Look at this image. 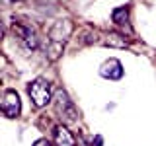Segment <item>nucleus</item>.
I'll return each instance as SVG.
<instances>
[{"label":"nucleus","instance_id":"obj_1","mask_svg":"<svg viewBox=\"0 0 156 146\" xmlns=\"http://www.w3.org/2000/svg\"><path fill=\"white\" fill-rule=\"evenodd\" d=\"M27 94L35 107H45L53 97V86L47 78H35L27 86Z\"/></svg>","mask_w":156,"mask_h":146},{"label":"nucleus","instance_id":"obj_2","mask_svg":"<svg viewBox=\"0 0 156 146\" xmlns=\"http://www.w3.org/2000/svg\"><path fill=\"white\" fill-rule=\"evenodd\" d=\"M55 111L66 123H74L78 119V111H76L74 103L70 101V97H68V94L65 90H58L55 94Z\"/></svg>","mask_w":156,"mask_h":146},{"label":"nucleus","instance_id":"obj_3","mask_svg":"<svg viewBox=\"0 0 156 146\" xmlns=\"http://www.w3.org/2000/svg\"><path fill=\"white\" fill-rule=\"evenodd\" d=\"M12 31H14V35L20 39V43H22L23 49H27V51H35V49L39 47V37H37V33L33 31L31 27L22 26V23H14Z\"/></svg>","mask_w":156,"mask_h":146},{"label":"nucleus","instance_id":"obj_4","mask_svg":"<svg viewBox=\"0 0 156 146\" xmlns=\"http://www.w3.org/2000/svg\"><path fill=\"white\" fill-rule=\"evenodd\" d=\"M72 31H74V26H72L70 19H58V22H55L53 27L49 29V41L65 43L66 39H70Z\"/></svg>","mask_w":156,"mask_h":146},{"label":"nucleus","instance_id":"obj_5","mask_svg":"<svg viewBox=\"0 0 156 146\" xmlns=\"http://www.w3.org/2000/svg\"><path fill=\"white\" fill-rule=\"evenodd\" d=\"M22 111V101H20V96L14 90H6L2 96V113L8 117V119H14V117L20 115Z\"/></svg>","mask_w":156,"mask_h":146},{"label":"nucleus","instance_id":"obj_6","mask_svg":"<svg viewBox=\"0 0 156 146\" xmlns=\"http://www.w3.org/2000/svg\"><path fill=\"white\" fill-rule=\"evenodd\" d=\"M100 74L104 78H109V80H119L123 76V66H121V62L117 58H109V61H105L101 64Z\"/></svg>","mask_w":156,"mask_h":146},{"label":"nucleus","instance_id":"obj_7","mask_svg":"<svg viewBox=\"0 0 156 146\" xmlns=\"http://www.w3.org/2000/svg\"><path fill=\"white\" fill-rule=\"evenodd\" d=\"M53 140L57 146H74V136L65 125H57L53 129Z\"/></svg>","mask_w":156,"mask_h":146},{"label":"nucleus","instance_id":"obj_8","mask_svg":"<svg viewBox=\"0 0 156 146\" xmlns=\"http://www.w3.org/2000/svg\"><path fill=\"white\" fill-rule=\"evenodd\" d=\"M111 19H113V23L117 27L121 29H127V31L131 33V26H129V6H119L113 10V14H111Z\"/></svg>","mask_w":156,"mask_h":146},{"label":"nucleus","instance_id":"obj_9","mask_svg":"<svg viewBox=\"0 0 156 146\" xmlns=\"http://www.w3.org/2000/svg\"><path fill=\"white\" fill-rule=\"evenodd\" d=\"M62 51H65V43H58V41H49L47 47H45V57L49 58L51 62H55L61 58Z\"/></svg>","mask_w":156,"mask_h":146},{"label":"nucleus","instance_id":"obj_10","mask_svg":"<svg viewBox=\"0 0 156 146\" xmlns=\"http://www.w3.org/2000/svg\"><path fill=\"white\" fill-rule=\"evenodd\" d=\"M104 43L107 47H115V49H125L127 45H129V41H127L125 35H121V33H109Z\"/></svg>","mask_w":156,"mask_h":146},{"label":"nucleus","instance_id":"obj_11","mask_svg":"<svg viewBox=\"0 0 156 146\" xmlns=\"http://www.w3.org/2000/svg\"><path fill=\"white\" fill-rule=\"evenodd\" d=\"M80 45H92V43H96V31L92 27H84L82 29V33H80Z\"/></svg>","mask_w":156,"mask_h":146},{"label":"nucleus","instance_id":"obj_12","mask_svg":"<svg viewBox=\"0 0 156 146\" xmlns=\"http://www.w3.org/2000/svg\"><path fill=\"white\" fill-rule=\"evenodd\" d=\"M33 146H51V142H49L47 138H39V140L33 142Z\"/></svg>","mask_w":156,"mask_h":146}]
</instances>
